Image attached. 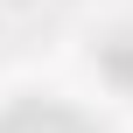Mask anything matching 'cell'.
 I'll return each mask as SVG.
<instances>
[{"mask_svg": "<svg viewBox=\"0 0 133 133\" xmlns=\"http://www.w3.org/2000/svg\"><path fill=\"white\" fill-rule=\"evenodd\" d=\"M0 133H91V126H77L70 112H21V119H7Z\"/></svg>", "mask_w": 133, "mask_h": 133, "instance_id": "1", "label": "cell"}]
</instances>
